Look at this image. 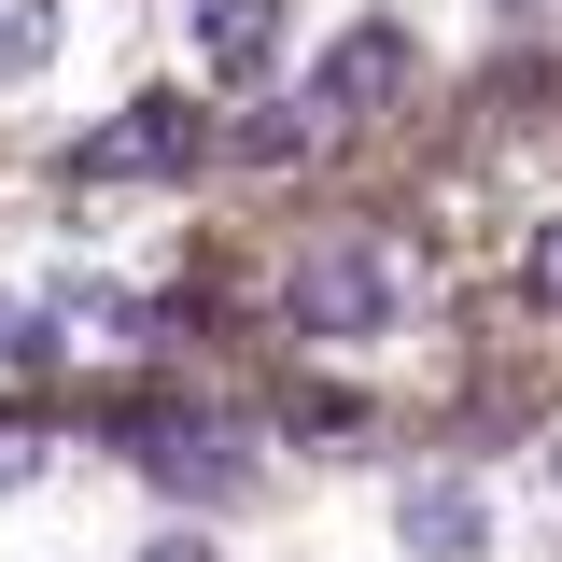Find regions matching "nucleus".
I'll use <instances>...</instances> for the list:
<instances>
[{"label": "nucleus", "instance_id": "obj_1", "mask_svg": "<svg viewBox=\"0 0 562 562\" xmlns=\"http://www.w3.org/2000/svg\"><path fill=\"white\" fill-rule=\"evenodd\" d=\"M394 310H408V268H394V239H310L295 254V281H281V324L295 338H324V351H351V338H394Z\"/></svg>", "mask_w": 562, "mask_h": 562}, {"label": "nucleus", "instance_id": "obj_2", "mask_svg": "<svg viewBox=\"0 0 562 562\" xmlns=\"http://www.w3.org/2000/svg\"><path fill=\"white\" fill-rule=\"evenodd\" d=\"M394 85H408V29H351L338 57L310 70V127H351V113H380Z\"/></svg>", "mask_w": 562, "mask_h": 562}, {"label": "nucleus", "instance_id": "obj_3", "mask_svg": "<svg viewBox=\"0 0 562 562\" xmlns=\"http://www.w3.org/2000/svg\"><path fill=\"white\" fill-rule=\"evenodd\" d=\"M198 155H211V127L183 113V99H140L127 127H99V140H85V169H99V183H127V169L155 183V169H198Z\"/></svg>", "mask_w": 562, "mask_h": 562}, {"label": "nucleus", "instance_id": "obj_4", "mask_svg": "<svg viewBox=\"0 0 562 562\" xmlns=\"http://www.w3.org/2000/svg\"><path fill=\"white\" fill-rule=\"evenodd\" d=\"M198 57L239 85V70H268L281 57V0H198Z\"/></svg>", "mask_w": 562, "mask_h": 562}, {"label": "nucleus", "instance_id": "obj_5", "mask_svg": "<svg viewBox=\"0 0 562 562\" xmlns=\"http://www.w3.org/2000/svg\"><path fill=\"white\" fill-rule=\"evenodd\" d=\"M479 535H492V506H479V492H464V479H422V492H408V549H436V562H464V549H479Z\"/></svg>", "mask_w": 562, "mask_h": 562}, {"label": "nucleus", "instance_id": "obj_6", "mask_svg": "<svg viewBox=\"0 0 562 562\" xmlns=\"http://www.w3.org/2000/svg\"><path fill=\"white\" fill-rule=\"evenodd\" d=\"M57 57V0H0V70H43Z\"/></svg>", "mask_w": 562, "mask_h": 562}, {"label": "nucleus", "instance_id": "obj_7", "mask_svg": "<svg viewBox=\"0 0 562 562\" xmlns=\"http://www.w3.org/2000/svg\"><path fill=\"white\" fill-rule=\"evenodd\" d=\"M520 281H535V310H562V225H535V254H520Z\"/></svg>", "mask_w": 562, "mask_h": 562}, {"label": "nucleus", "instance_id": "obj_8", "mask_svg": "<svg viewBox=\"0 0 562 562\" xmlns=\"http://www.w3.org/2000/svg\"><path fill=\"white\" fill-rule=\"evenodd\" d=\"M169 562H198V549H169Z\"/></svg>", "mask_w": 562, "mask_h": 562}]
</instances>
